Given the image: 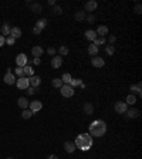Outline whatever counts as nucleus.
<instances>
[{"instance_id":"nucleus-41","label":"nucleus","mask_w":142,"mask_h":159,"mask_svg":"<svg viewBox=\"0 0 142 159\" xmlns=\"http://www.w3.org/2000/svg\"><path fill=\"white\" fill-rule=\"evenodd\" d=\"M85 20H87L88 23H94V21H95V16H92V14H88V16L85 17Z\"/></svg>"},{"instance_id":"nucleus-20","label":"nucleus","mask_w":142,"mask_h":159,"mask_svg":"<svg viewBox=\"0 0 142 159\" xmlns=\"http://www.w3.org/2000/svg\"><path fill=\"white\" fill-rule=\"evenodd\" d=\"M95 33H97V36H100V37H105L107 34H108V27H107V26H100V27L95 30Z\"/></svg>"},{"instance_id":"nucleus-27","label":"nucleus","mask_w":142,"mask_h":159,"mask_svg":"<svg viewBox=\"0 0 142 159\" xmlns=\"http://www.w3.org/2000/svg\"><path fill=\"white\" fill-rule=\"evenodd\" d=\"M125 102H127V105H134V104L137 102V97H135L134 94H129V95L127 97V101H125Z\"/></svg>"},{"instance_id":"nucleus-39","label":"nucleus","mask_w":142,"mask_h":159,"mask_svg":"<svg viewBox=\"0 0 142 159\" xmlns=\"http://www.w3.org/2000/svg\"><path fill=\"white\" fill-rule=\"evenodd\" d=\"M14 43H16V40L13 39V37H10V36H9V37H6V44H9V45H13Z\"/></svg>"},{"instance_id":"nucleus-34","label":"nucleus","mask_w":142,"mask_h":159,"mask_svg":"<svg viewBox=\"0 0 142 159\" xmlns=\"http://www.w3.org/2000/svg\"><path fill=\"white\" fill-rule=\"evenodd\" d=\"M53 14H56V16H60V14H63V7L61 6H54V9H53Z\"/></svg>"},{"instance_id":"nucleus-16","label":"nucleus","mask_w":142,"mask_h":159,"mask_svg":"<svg viewBox=\"0 0 142 159\" xmlns=\"http://www.w3.org/2000/svg\"><path fill=\"white\" fill-rule=\"evenodd\" d=\"M64 149H66V152L72 154V152L75 151V144L71 142V141H66V142H64Z\"/></svg>"},{"instance_id":"nucleus-2","label":"nucleus","mask_w":142,"mask_h":159,"mask_svg":"<svg viewBox=\"0 0 142 159\" xmlns=\"http://www.w3.org/2000/svg\"><path fill=\"white\" fill-rule=\"evenodd\" d=\"M74 144H75V148L81 151H88L92 146V136L90 134H80L77 139L74 141Z\"/></svg>"},{"instance_id":"nucleus-15","label":"nucleus","mask_w":142,"mask_h":159,"mask_svg":"<svg viewBox=\"0 0 142 159\" xmlns=\"http://www.w3.org/2000/svg\"><path fill=\"white\" fill-rule=\"evenodd\" d=\"M10 37H13L14 40L20 39V37H21V30H20L19 27H11V30H10Z\"/></svg>"},{"instance_id":"nucleus-8","label":"nucleus","mask_w":142,"mask_h":159,"mask_svg":"<svg viewBox=\"0 0 142 159\" xmlns=\"http://www.w3.org/2000/svg\"><path fill=\"white\" fill-rule=\"evenodd\" d=\"M41 108H43V102H41V101H31V102L29 104V110H30L33 114L38 112Z\"/></svg>"},{"instance_id":"nucleus-3","label":"nucleus","mask_w":142,"mask_h":159,"mask_svg":"<svg viewBox=\"0 0 142 159\" xmlns=\"http://www.w3.org/2000/svg\"><path fill=\"white\" fill-rule=\"evenodd\" d=\"M60 94L64 98H71L74 95V88L71 85H68V84H63V87L60 88Z\"/></svg>"},{"instance_id":"nucleus-48","label":"nucleus","mask_w":142,"mask_h":159,"mask_svg":"<svg viewBox=\"0 0 142 159\" xmlns=\"http://www.w3.org/2000/svg\"><path fill=\"white\" fill-rule=\"evenodd\" d=\"M47 159H58V156H57V155H50Z\"/></svg>"},{"instance_id":"nucleus-10","label":"nucleus","mask_w":142,"mask_h":159,"mask_svg":"<svg viewBox=\"0 0 142 159\" xmlns=\"http://www.w3.org/2000/svg\"><path fill=\"white\" fill-rule=\"evenodd\" d=\"M91 64L95 67V68H101V67H104L105 65V61L101 58V57H92V60H91Z\"/></svg>"},{"instance_id":"nucleus-12","label":"nucleus","mask_w":142,"mask_h":159,"mask_svg":"<svg viewBox=\"0 0 142 159\" xmlns=\"http://www.w3.org/2000/svg\"><path fill=\"white\" fill-rule=\"evenodd\" d=\"M10 30H11V27H10L9 23H3L1 27H0V31H1V36H3V37H9V36H10Z\"/></svg>"},{"instance_id":"nucleus-21","label":"nucleus","mask_w":142,"mask_h":159,"mask_svg":"<svg viewBox=\"0 0 142 159\" xmlns=\"http://www.w3.org/2000/svg\"><path fill=\"white\" fill-rule=\"evenodd\" d=\"M131 91L135 92V94H138V97H141L142 95V84L138 82V84H135V85H131Z\"/></svg>"},{"instance_id":"nucleus-43","label":"nucleus","mask_w":142,"mask_h":159,"mask_svg":"<svg viewBox=\"0 0 142 159\" xmlns=\"http://www.w3.org/2000/svg\"><path fill=\"white\" fill-rule=\"evenodd\" d=\"M141 10H142V7H141V4L138 3V4L135 6V13H137V14H141Z\"/></svg>"},{"instance_id":"nucleus-36","label":"nucleus","mask_w":142,"mask_h":159,"mask_svg":"<svg viewBox=\"0 0 142 159\" xmlns=\"http://www.w3.org/2000/svg\"><path fill=\"white\" fill-rule=\"evenodd\" d=\"M105 53L107 54H109V55H112V54L115 53V47L111 45V44H109V45H105Z\"/></svg>"},{"instance_id":"nucleus-14","label":"nucleus","mask_w":142,"mask_h":159,"mask_svg":"<svg viewBox=\"0 0 142 159\" xmlns=\"http://www.w3.org/2000/svg\"><path fill=\"white\" fill-rule=\"evenodd\" d=\"M127 117L128 118H138L139 117V110H137V108H129V110H127Z\"/></svg>"},{"instance_id":"nucleus-22","label":"nucleus","mask_w":142,"mask_h":159,"mask_svg":"<svg viewBox=\"0 0 142 159\" xmlns=\"http://www.w3.org/2000/svg\"><path fill=\"white\" fill-rule=\"evenodd\" d=\"M23 74L27 75V78H29V77H33V75H34V70L31 68V65H24V67H23Z\"/></svg>"},{"instance_id":"nucleus-11","label":"nucleus","mask_w":142,"mask_h":159,"mask_svg":"<svg viewBox=\"0 0 142 159\" xmlns=\"http://www.w3.org/2000/svg\"><path fill=\"white\" fill-rule=\"evenodd\" d=\"M97 7H98V3H97L95 0H90V1L85 3V13H87V11L91 13V11H94Z\"/></svg>"},{"instance_id":"nucleus-38","label":"nucleus","mask_w":142,"mask_h":159,"mask_svg":"<svg viewBox=\"0 0 142 159\" xmlns=\"http://www.w3.org/2000/svg\"><path fill=\"white\" fill-rule=\"evenodd\" d=\"M47 53H48L51 57H54V55L57 54V50H56L54 47H48V48H47Z\"/></svg>"},{"instance_id":"nucleus-13","label":"nucleus","mask_w":142,"mask_h":159,"mask_svg":"<svg viewBox=\"0 0 142 159\" xmlns=\"http://www.w3.org/2000/svg\"><path fill=\"white\" fill-rule=\"evenodd\" d=\"M43 53H44V50H43V47H40V45H34V47L31 48V54H33L34 58H40V57L43 55Z\"/></svg>"},{"instance_id":"nucleus-19","label":"nucleus","mask_w":142,"mask_h":159,"mask_svg":"<svg viewBox=\"0 0 142 159\" xmlns=\"http://www.w3.org/2000/svg\"><path fill=\"white\" fill-rule=\"evenodd\" d=\"M29 81H30V87H34V88H37V87L41 84V78H40L38 75H33V77H30Z\"/></svg>"},{"instance_id":"nucleus-17","label":"nucleus","mask_w":142,"mask_h":159,"mask_svg":"<svg viewBox=\"0 0 142 159\" xmlns=\"http://www.w3.org/2000/svg\"><path fill=\"white\" fill-rule=\"evenodd\" d=\"M17 104H19V107L21 108V110H27L29 108V100L26 98V97H21V98H19V101H17Z\"/></svg>"},{"instance_id":"nucleus-28","label":"nucleus","mask_w":142,"mask_h":159,"mask_svg":"<svg viewBox=\"0 0 142 159\" xmlns=\"http://www.w3.org/2000/svg\"><path fill=\"white\" fill-rule=\"evenodd\" d=\"M71 75L68 74V73H64L63 75H61V81H63V84H68L70 85V82H71Z\"/></svg>"},{"instance_id":"nucleus-42","label":"nucleus","mask_w":142,"mask_h":159,"mask_svg":"<svg viewBox=\"0 0 142 159\" xmlns=\"http://www.w3.org/2000/svg\"><path fill=\"white\" fill-rule=\"evenodd\" d=\"M115 41H117V37H115V36H109V37H108V43H109L111 45H112Z\"/></svg>"},{"instance_id":"nucleus-45","label":"nucleus","mask_w":142,"mask_h":159,"mask_svg":"<svg viewBox=\"0 0 142 159\" xmlns=\"http://www.w3.org/2000/svg\"><path fill=\"white\" fill-rule=\"evenodd\" d=\"M41 31H43V30H40L38 27H36V26H34V29H33V33H34V34H40Z\"/></svg>"},{"instance_id":"nucleus-24","label":"nucleus","mask_w":142,"mask_h":159,"mask_svg":"<svg viewBox=\"0 0 142 159\" xmlns=\"http://www.w3.org/2000/svg\"><path fill=\"white\" fill-rule=\"evenodd\" d=\"M75 20L77 21H82V20H85V17H87V13H85V10H80V11H77L75 13Z\"/></svg>"},{"instance_id":"nucleus-32","label":"nucleus","mask_w":142,"mask_h":159,"mask_svg":"<svg viewBox=\"0 0 142 159\" xmlns=\"http://www.w3.org/2000/svg\"><path fill=\"white\" fill-rule=\"evenodd\" d=\"M31 115H34V114H33V112H31L29 108H27V110H23V112H21V117H23L24 119H29Z\"/></svg>"},{"instance_id":"nucleus-35","label":"nucleus","mask_w":142,"mask_h":159,"mask_svg":"<svg viewBox=\"0 0 142 159\" xmlns=\"http://www.w3.org/2000/svg\"><path fill=\"white\" fill-rule=\"evenodd\" d=\"M81 84H82V81H81L80 78H72L71 80V82H70V85L72 87V88H74V87H78V85H81Z\"/></svg>"},{"instance_id":"nucleus-6","label":"nucleus","mask_w":142,"mask_h":159,"mask_svg":"<svg viewBox=\"0 0 142 159\" xmlns=\"http://www.w3.org/2000/svg\"><path fill=\"white\" fill-rule=\"evenodd\" d=\"M27 61H29V58H27V55L24 54V53H20V54H17V57H16V64H17V67H24V65H27Z\"/></svg>"},{"instance_id":"nucleus-7","label":"nucleus","mask_w":142,"mask_h":159,"mask_svg":"<svg viewBox=\"0 0 142 159\" xmlns=\"http://www.w3.org/2000/svg\"><path fill=\"white\" fill-rule=\"evenodd\" d=\"M114 108H115V112H117V114H125L127 110H128V105H127V102L118 101V102H115Z\"/></svg>"},{"instance_id":"nucleus-26","label":"nucleus","mask_w":142,"mask_h":159,"mask_svg":"<svg viewBox=\"0 0 142 159\" xmlns=\"http://www.w3.org/2000/svg\"><path fill=\"white\" fill-rule=\"evenodd\" d=\"M88 54L95 57V55L98 54V47H97L95 44H90V45H88Z\"/></svg>"},{"instance_id":"nucleus-31","label":"nucleus","mask_w":142,"mask_h":159,"mask_svg":"<svg viewBox=\"0 0 142 159\" xmlns=\"http://www.w3.org/2000/svg\"><path fill=\"white\" fill-rule=\"evenodd\" d=\"M51 84H53V87H56V88H61V87H63V81H61V78H54L51 81Z\"/></svg>"},{"instance_id":"nucleus-18","label":"nucleus","mask_w":142,"mask_h":159,"mask_svg":"<svg viewBox=\"0 0 142 159\" xmlns=\"http://www.w3.org/2000/svg\"><path fill=\"white\" fill-rule=\"evenodd\" d=\"M82 111H84V114H87V115H91V114H94V105H92L91 102H87V104H84V107H82Z\"/></svg>"},{"instance_id":"nucleus-40","label":"nucleus","mask_w":142,"mask_h":159,"mask_svg":"<svg viewBox=\"0 0 142 159\" xmlns=\"http://www.w3.org/2000/svg\"><path fill=\"white\" fill-rule=\"evenodd\" d=\"M26 92H27V95H34V94H36V88H34V87H29Z\"/></svg>"},{"instance_id":"nucleus-4","label":"nucleus","mask_w":142,"mask_h":159,"mask_svg":"<svg viewBox=\"0 0 142 159\" xmlns=\"http://www.w3.org/2000/svg\"><path fill=\"white\" fill-rule=\"evenodd\" d=\"M16 85L19 90H27L30 87V81L27 77H20V78L16 80Z\"/></svg>"},{"instance_id":"nucleus-46","label":"nucleus","mask_w":142,"mask_h":159,"mask_svg":"<svg viewBox=\"0 0 142 159\" xmlns=\"http://www.w3.org/2000/svg\"><path fill=\"white\" fill-rule=\"evenodd\" d=\"M40 63H41V60H40V58H34V60H33V64H34V65H38Z\"/></svg>"},{"instance_id":"nucleus-49","label":"nucleus","mask_w":142,"mask_h":159,"mask_svg":"<svg viewBox=\"0 0 142 159\" xmlns=\"http://www.w3.org/2000/svg\"><path fill=\"white\" fill-rule=\"evenodd\" d=\"M7 159H11V158H7Z\"/></svg>"},{"instance_id":"nucleus-1","label":"nucleus","mask_w":142,"mask_h":159,"mask_svg":"<svg viewBox=\"0 0 142 159\" xmlns=\"http://www.w3.org/2000/svg\"><path fill=\"white\" fill-rule=\"evenodd\" d=\"M107 132V124L102 121V119H95L91 122L90 125V135L91 136H97V138H101L104 136Z\"/></svg>"},{"instance_id":"nucleus-33","label":"nucleus","mask_w":142,"mask_h":159,"mask_svg":"<svg viewBox=\"0 0 142 159\" xmlns=\"http://www.w3.org/2000/svg\"><path fill=\"white\" fill-rule=\"evenodd\" d=\"M105 41H107V39L105 37H97V39L92 41V44H95L97 47L100 45V44H105Z\"/></svg>"},{"instance_id":"nucleus-29","label":"nucleus","mask_w":142,"mask_h":159,"mask_svg":"<svg viewBox=\"0 0 142 159\" xmlns=\"http://www.w3.org/2000/svg\"><path fill=\"white\" fill-rule=\"evenodd\" d=\"M46 26H47V20H46V19H40V20L36 23V27H38L40 30H43Z\"/></svg>"},{"instance_id":"nucleus-25","label":"nucleus","mask_w":142,"mask_h":159,"mask_svg":"<svg viewBox=\"0 0 142 159\" xmlns=\"http://www.w3.org/2000/svg\"><path fill=\"white\" fill-rule=\"evenodd\" d=\"M30 9H31V11H34L37 14L43 11V7H41L40 3H31V4H30Z\"/></svg>"},{"instance_id":"nucleus-37","label":"nucleus","mask_w":142,"mask_h":159,"mask_svg":"<svg viewBox=\"0 0 142 159\" xmlns=\"http://www.w3.org/2000/svg\"><path fill=\"white\" fill-rule=\"evenodd\" d=\"M14 74H16L19 78H20V77H23V75H24V74H23V68H21V67H17V68L14 70Z\"/></svg>"},{"instance_id":"nucleus-44","label":"nucleus","mask_w":142,"mask_h":159,"mask_svg":"<svg viewBox=\"0 0 142 159\" xmlns=\"http://www.w3.org/2000/svg\"><path fill=\"white\" fill-rule=\"evenodd\" d=\"M4 43H6V37H3V36L0 34V47H3Z\"/></svg>"},{"instance_id":"nucleus-23","label":"nucleus","mask_w":142,"mask_h":159,"mask_svg":"<svg viewBox=\"0 0 142 159\" xmlns=\"http://www.w3.org/2000/svg\"><path fill=\"white\" fill-rule=\"evenodd\" d=\"M98 36H97V33H95V30H87L85 31V39L90 40V41H94V40L97 39Z\"/></svg>"},{"instance_id":"nucleus-47","label":"nucleus","mask_w":142,"mask_h":159,"mask_svg":"<svg viewBox=\"0 0 142 159\" xmlns=\"http://www.w3.org/2000/svg\"><path fill=\"white\" fill-rule=\"evenodd\" d=\"M48 4L50 6H56V0H48Z\"/></svg>"},{"instance_id":"nucleus-30","label":"nucleus","mask_w":142,"mask_h":159,"mask_svg":"<svg viewBox=\"0 0 142 159\" xmlns=\"http://www.w3.org/2000/svg\"><path fill=\"white\" fill-rule=\"evenodd\" d=\"M68 51H70V50H68V47H67V45H61V47L58 48V53H60L58 55L64 57V55H67V54H68Z\"/></svg>"},{"instance_id":"nucleus-9","label":"nucleus","mask_w":142,"mask_h":159,"mask_svg":"<svg viewBox=\"0 0 142 159\" xmlns=\"http://www.w3.org/2000/svg\"><path fill=\"white\" fill-rule=\"evenodd\" d=\"M63 65V57L61 55H54L51 58V67L53 68H60Z\"/></svg>"},{"instance_id":"nucleus-5","label":"nucleus","mask_w":142,"mask_h":159,"mask_svg":"<svg viewBox=\"0 0 142 159\" xmlns=\"http://www.w3.org/2000/svg\"><path fill=\"white\" fill-rule=\"evenodd\" d=\"M3 81H4L7 85H13V84H16V77H14V74L11 73V70H10V68H7V73L4 74Z\"/></svg>"}]
</instances>
